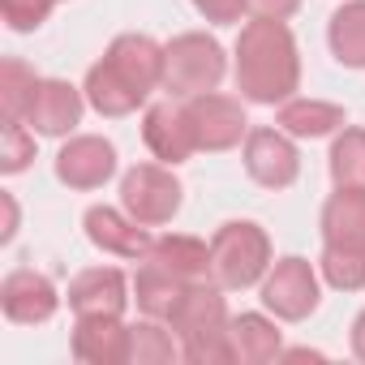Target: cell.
<instances>
[{
    "label": "cell",
    "instance_id": "11",
    "mask_svg": "<svg viewBox=\"0 0 365 365\" xmlns=\"http://www.w3.org/2000/svg\"><path fill=\"white\" fill-rule=\"evenodd\" d=\"M82 228H86V241L112 258H129V262H142L155 245V237L146 232V224H138L125 207H91L82 215Z\"/></svg>",
    "mask_w": 365,
    "mask_h": 365
},
{
    "label": "cell",
    "instance_id": "33",
    "mask_svg": "<svg viewBox=\"0 0 365 365\" xmlns=\"http://www.w3.org/2000/svg\"><path fill=\"white\" fill-rule=\"evenodd\" d=\"M56 5H61V0H56Z\"/></svg>",
    "mask_w": 365,
    "mask_h": 365
},
{
    "label": "cell",
    "instance_id": "22",
    "mask_svg": "<svg viewBox=\"0 0 365 365\" xmlns=\"http://www.w3.org/2000/svg\"><path fill=\"white\" fill-rule=\"evenodd\" d=\"M327 43H331L339 65L365 69V0H344V5L331 14Z\"/></svg>",
    "mask_w": 365,
    "mask_h": 365
},
{
    "label": "cell",
    "instance_id": "2",
    "mask_svg": "<svg viewBox=\"0 0 365 365\" xmlns=\"http://www.w3.org/2000/svg\"><path fill=\"white\" fill-rule=\"evenodd\" d=\"M237 91L250 103H284L301 86V52L288 22H245L237 35Z\"/></svg>",
    "mask_w": 365,
    "mask_h": 365
},
{
    "label": "cell",
    "instance_id": "3",
    "mask_svg": "<svg viewBox=\"0 0 365 365\" xmlns=\"http://www.w3.org/2000/svg\"><path fill=\"white\" fill-rule=\"evenodd\" d=\"M228 301L224 288L211 279H194L185 288V297L176 301V309L168 314L172 335L180 339V356L190 365H232V339H228Z\"/></svg>",
    "mask_w": 365,
    "mask_h": 365
},
{
    "label": "cell",
    "instance_id": "27",
    "mask_svg": "<svg viewBox=\"0 0 365 365\" xmlns=\"http://www.w3.org/2000/svg\"><path fill=\"white\" fill-rule=\"evenodd\" d=\"M31 159H35V129L26 120H5V129H0V172L14 176L31 168Z\"/></svg>",
    "mask_w": 365,
    "mask_h": 365
},
{
    "label": "cell",
    "instance_id": "4",
    "mask_svg": "<svg viewBox=\"0 0 365 365\" xmlns=\"http://www.w3.org/2000/svg\"><path fill=\"white\" fill-rule=\"evenodd\" d=\"M228 73V56L215 35L207 31H185L163 43V91L172 99H194L207 91H220Z\"/></svg>",
    "mask_w": 365,
    "mask_h": 365
},
{
    "label": "cell",
    "instance_id": "30",
    "mask_svg": "<svg viewBox=\"0 0 365 365\" xmlns=\"http://www.w3.org/2000/svg\"><path fill=\"white\" fill-rule=\"evenodd\" d=\"M301 9V0H245V14L262 22H288Z\"/></svg>",
    "mask_w": 365,
    "mask_h": 365
},
{
    "label": "cell",
    "instance_id": "26",
    "mask_svg": "<svg viewBox=\"0 0 365 365\" xmlns=\"http://www.w3.org/2000/svg\"><path fill=\"white\" fill-rule=\"evenodd\" d=\"M318 275H322L331 288H339V292H361V288H365V254H352V250H327V245H322Z\"/></svg>",
    "mask_w": 365,
    "mask_h": 365
},
{
    "label": "cell",
    "instance_id": "15",
    "mask_svg": "<svg viewBox=\"0 0 365 365\" xmlns=\"http://www.w3.org/2000/svg\"><path fill=\"white\" fill-rule=\"evenodd\" d=\"M142 142L150 146V155L159 163H172V168L185 163L198 150L194 129H190V116H185V103H172V99L150 103L146 116H142Z\"/></svg>",
    "mask_w": 365,
    "mask_h": 365
},
{
    "label": "cell",
    "instance_id": "14",
    "mask_svg": "<svg viewBox=\"0 0 365 365\" xmlns=\"http://www.w3.org/2000/svg\"><path fill=\"white\" fill-rule=\"evenodd\" d=\"M65 301L78 318H120L129 305V284L116 267H86L69 279Z\"/></svg>",
    "mask_w": 365,
    "mask_h": 365
},
{
    "label": "cell",
    "instance_id": "9",
    "mask_svg": "<svg viewBox=\"0 0 365 365\" xmlns=\"http://www.w3.org/2000/svg\"><path fill=\"white\" fill-rule=\"evenodd\" d=\"M245 172L258 180L262 190H288L292 180L301 176V150L297 138L275 129H250L245 133Z\"/></svg>",
    "mask_w": 365,
    "mask_h": 365
},
{
    "label": "cell",
    "instance_id": "12",
    "mask_svg": "<svg viewBox=\"0 0 365 365\" xmlns=\"http://www.w3.org/2000/svg\"><path fill=\"white\" fill-rule=\"evenodd\" d=\"M56 305H61L56 284L35 267H18V271L5 275V284H0V309H5V318L18 322V327L48 322L56 314Z\"/></svg>",
    "mask_w": 365,
    "mask_h": 365
},
{
    "label": "cell",
    "instance_id": "18",
    "mask_svg": "<svg viewBox=\"0 0 365 365\" xmlns=\"http://www.w3.org/2000/svg\"><path fill=\"white\" fill-rule=\"evenodd\" d=\"M228 339H232V356L241 365H267V361L284 356V331L267 314H237L228 322Z\"/></svg>",
    "mask_w": 365,
    "mask_h": 365
},
{
    "label": "cell",
    "instance_id": "32",
    "mask_svg": "<svg viewBox=\"0 0 365 365\" xmlns=\"http://www.w3.org/2000/svg\"><path fill=\"white\" fill-rule=\"evenodd\" d=\"M352 352H356V361H365V309L352 322Z\"/></svg>",
    "mask_w": 365,
    "mask_h": 365
},
{
    "label": "cell",
    "instance_id": "19",
    "mask_svg": "<svg viewBox=\"0 0 365 365\" xmlns=\"http://www.w3.org/2000/svg\"><path fill=\"white\" fill-rule=\"evenodd\" d=\"M275 125L292 138H327V133H339L348 125L344 108L339 103H327V99H284L279 112H275Z\"/></svg>",
    "mask_w": 365,
    "mask_h": 365
},
{
    "label": "cell",
    "instance_id": "17",
    "mask_svg": "<svg viewBox=\"0 0 365 365\" xmlns=\"http://www.w3.org/2000/svg\"><path fill=\"white\" fill-rule=\"evenodd\" d=\"M73 356L86 365H129V327L120 318H78Z\"/></svg>",
    "mask_w": 365,
    "mask_h": 365
},
{
    "label": "cell",
    "instance_id": "23",
    "mask_svg": "<svg viewBox=\"0 0 365 365\" xmlns=\"http://www.w3.org/2000/svg\"><path fill=\"white\" fill-rule=\"evenodd\" d=\"M331 180L335 190H365V129L344 125L331 142Z\"/></svg>",
    "mask_w": 365,
    "mask_h": 365
},
{
    "label": "cell",
    "instance_id": "13",
    "mask_svg": "<svg viewBox=\"0 0 365 365\" xmlns=\"http://www.w3.org/2000/svg\"><path fill=\"white\" fill-rule=\"evenodd\" d=\"M82 112H86V91H78L65 78H39L26 125L35 133H43V138H69L78 129Z\"/></svg>",
    "mask_w": 365,
    "mask_h": 365
},
{
    "label": "cell",
    "instance_id": "28",
    "mask_svg": "<svg viewBox=\"0 0 365 365\" xmlns=\"http://www.w3.org/2000/svg\"><path fill=\"white\" fill-rule=\"evenodd\" d=\"M52 9H56V0H0V18H5V26L18 31V35L39 31Z\"/></svg>",
    "mask_w": 365,
    "mask_h": 365
},
{
    "label": "cell",
    "instance_id": "1",
    "mask_svg": "<svg viewBox=\"0 0 365 365\" xmlns=\"http://www.w3.org/2000/svg\"><path fill=\"white\" fill-rule=\"evenodd\" d=\"M159 86H163V43H155L150 35H116L103 61L91 65L82 91L99 116H129Z\"/></svg>",
    "mask_w": 365,
    "mask_h": 365
},
{
    "label": "cell",
    "instance_id": "25",
    "mask_svg": "<svg viewBox=\"0 0 365 365\" xmlns=\"http://www.w3.org/2000/svg\"><path fill=\"white\" fill-rule=\"evenodd\" d=\"M168 331L159 327V318L133 322L129 327V365H168V361H176L180 348H176V339Z\"/></svg>",
    "mask_w": 365,
    "mask_h": 365
},
{
    "label": "cell",
    "instance_id": "6",
    "mask_svg": "<svg viewBox=\"0 0 365 365\" xmlns=\"http://www.w3.org/2000/svg\"><path fill=\"white\" fill-rule=\"evenodd\" d=\"M180 202H185V190H180L172 163H133L120 176V207L146 228L172 224Z\"/></svg>",
    "mask_w": 365,
    "mask_h": 365
},
{
    "label": "cell",
    "instance_id": "31",
    "mask_svg": "<svg viewBox=\"0 0 365 365\" xmlns=\"http://www.w3.org/2000/svg\"><path fill=\"white\" fill-rule=\"evenodd\" d=\"M0 202H5V232H0V241H14L18 237V202H14V194H0Z\"/></svg>",
    "mask_w": 365,
    "mask_h": 365
},
{
    "label": "cell",
    "instance_id": "21",
    "mask_svg": "<svg viewBox=\"0 0 365 365\" xmlns=\"http://www.w3.org/2000/svg\"><path fill=\"white\" fill-rule=\"evenodd\" d=\"M150 262H159L163 271H172V275H180V279H207L211 275V245L207 241H198V237H185V232H168V237H155V245H150V254H146Z\"/></svg>",
    "mask_w": 365,
    "mask_h": 365
},
{
    "label": "cell",
    "instance_id": "5",
    "mask_svg": "<svg viewBox=\"0 0 365 365\" xmlns=\"http://www.w3.org/2000/svg\"><path fill=\"white\" fill-rule=\"evenodd\" d=\"M271 271V237L254 220H228L211 237V279L228 292L262 284Z\"/></svg>",
    "mask_w": 365,
    "mask_h": 365
},
{
    "label": "cell",
    "instance_id": "7",
    "mask_svg": "<svg viewBox=\"0 0 365 365\" xmlns=\"http://www.w3.org/2000/svg\"><path fill=\"white\" fill-rule=\"evenodd\" d=\"M258 292H262V305H267L279 322H301V318H309V314L318 309V301H322V275L314 271V262L288 254V258L271 262V271L262 275Z\"/></svg>",
    "mask_w": 365,
    "mask_h": 365
},
{
    "label": "cell",
    "instance_id": "10",
    "mask_svg": "<svg viewBox=\"0 0 365 365\" xmlns=\"http://www.w3.org/2000/svg\"><path fill=\"white\" fill-rule=\"evenodd\" d=\"M116 176V146L99 133H73L56 150V180L69 190H103Z\"/></svg>",
    "mask_w": 365,
    "mask_h": 365
},
{
    "label": "cell",
    "instance_id": "16",
    "mask_svg": "<svg viewBox=\"0 0 365 365\" xmlns=\"http://www.w3.org/2000/svg\"><path fill=\"white\" fill-rule=\"evenodd\" d=\"M322 245L365 254V190H335L322 202Z\"/></svg>",
    "mask_w": 365,
    "mask_h": 365
},
{
    "label": "cell",
    "instance_id": "24",
    "mask_svg": "<svg viewBox=\"0 0 365 365\" xmlns=\"http://www.w3.org/2000/svg\"><path fill=\"white\" fill-rule=\"evenodd\" d=\"M35 86H39V73L26 61L9 56L5 65H0V112H5V120H26Z\"/></svg>",
    "mask_w": 365,
    "mask_h": 365
},
{
    "label": "cell",
    "instance_id": "29",
    "mask_svg": "<svg viewBox=\"0 0 365 365\" xmlns=\"http://www.w3.org/2000/svg\"><path fill=\"white\" fill-rule=\"evenodd\" d=\"M194 9H198L207 22H215V26H232V22H241V14H245V0H194Z\"/></svg>",
    "mask_w": 365,
    "mask_h": 365
},
{
    "label": "cell",
    "instance_id": "8",
    "mask_svg": "<svg viewBox=\"0 0 365 365\" xmlns=\"http://www.w3.org/2000/svg\"><path fill=\"white\" fill-rule=\"evenodd\" d=\"M180 103H185V116H190V129H194L198 150H232V146L245 142L250 120H245L241 99L220 95V91H207V95L180 99Z\"/></svg>",
    "mask_w": 365,
    "mask_h": 365
},
{
    "label": "cell",
    "instance_id": "20",
    "mask_svg": "<svg viewBox=\"0 0 365 365\" xmlns=\"http://www.w3.org/2000/svg\"><path fill=\"white\" fill-rule=\"evenodd\" d=\"M185 288H190V279L163 271V267L150 262V258H142V267H138V275H133V301H138V309H142L146 318H159V322H168V314L176 309L180 297H185Z\"/></svg>",
    "mask_w": 365,
    "mask_h": 365
}]
</instances>
